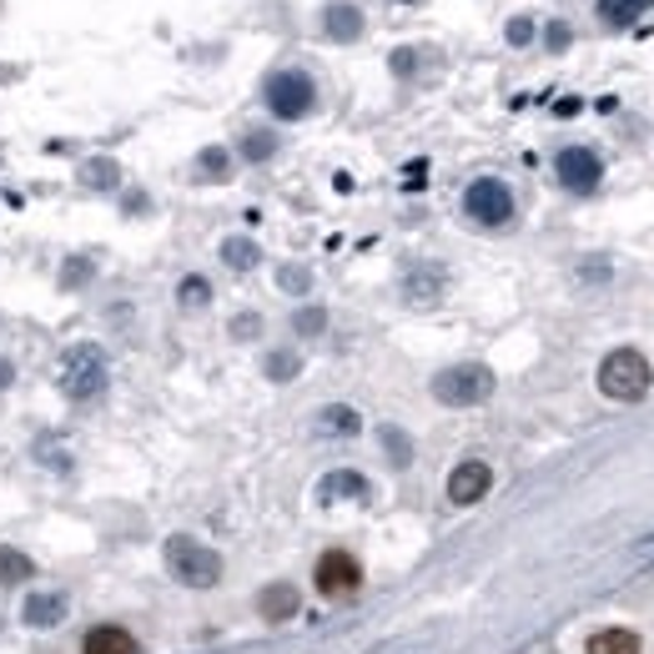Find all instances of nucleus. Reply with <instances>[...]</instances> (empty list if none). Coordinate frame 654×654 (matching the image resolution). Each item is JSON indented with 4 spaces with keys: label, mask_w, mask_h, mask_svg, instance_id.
<instances>
[{
    "label": "nucleus",
    "mask_w": 654,
    "mask_h": 654,
    "mask_svg": "<svg viewBox=\"0 0 654 654\" xmlns=\"http://www.w3.org/2000/svg\"><path fill=\"white\" fill-rule=\"evenodd\" d=\"M584 277H600L604 282V277H609V262H584Z\"/></svg>",
    "instance_id": "nucleus-34"
},
{
    "label": "nucleus",
    "mask_w": 654,
    "mask_h": 654,
    "mask_svg": "<svg viewBox=\"0 0 654 654\" xmlns=\"http://www.w3.org/2000/svg\"><path fill=\"white\" fill-rule=\"evenodd\" d=\"M15 383V367H11V358H0V388H11Z\"/></svg>",
    "instance_id": "nucleus-35"
},
{
    "label": "nucleus",
    "mask_w": 654,
    "mask_h": 654,
    "mask_svg": "<svg viewBox=\"0 0 654 654\" xmlns=\"http://www.w3.org/2000/svg\"><path fill=\"white\" fill-rule=\"evenodd\" d=\"M292 327H298L302 338H317V332L327 327V313L323 307H298V313H292Z\"/></svg>",
    "instance_id": "nucleus-27"
},
{
    "label": "nucleus",
    "mask_w": 654,
    "mask_h": 654,
    "mask_svg": "<svg viewBox=\"0 0 654 654\" xmlns=\"http://www.w3.org/2000/svg\"><path fill=\"white\" fill-rule=\"evenodd\" d=\"M92 277V257H71L65 262V272H61V288H81Z\"/></svg>",
    "instance_id": "nucleus-28"
},
{
    "label": "nucleus",
    "mask_w": 654,
    "mask_h": 654,
    "mask_svg": "<svg viewBox=\"0 0 654 654\" xmlns=\"http://www.w3.org/2000/svg\"><path fill=\"white\" fill-rule=\"evenodd\" d=\"M272 152H277L272 131H247V136H242V157H247V161H267Z\"/></svg>",
    "instance_id": "nucleus-24"
},
{
    "label": "nucleus",
    "mask_w": 654,
    "mask_h": 654,
    "mask_svg": "<svg viewBox=\"0 0 654 654\" xmlns=\"http://www.w3.org/2000/svg\"><path fill=\"white\" fill-rule=\"evenodd\" d=\"M31 574H36V564H31V554L11 549V544H0V589H11V584H26Z\"/></svg>",
    "instance_id": "nucleus-18"
},
{
    "label": "nucleus",
    "mask_w": 654,
    "mask_h": 654,
    "mask_svg": "<svg viewBox=\"0 0 654 654\" xmlns=\"http://www.w3.org/2000/svg\"><path fill=\"white\" fill-rule=\"evenodd\" d=\"M65 609H71V600H65L61 589H36V594H26V604H21V619H26L31 629H51L65 619Z\"/></svg>",
    "instance_id": "nucleus-10"
},
{
    "label": "nucleus",
    "mask_w": 654,
    "mask_h": 654,
    "mask_svg": "<svg viewBox=\"0 0 654 654\" xmlns=\"http://www.w3.org/2000/svg\"><path fill=\"white\" fill-rule=\"evenodd\" d=\"M81 654H142V644H136V634L121 625H96V629H86Z\"/></svg>",
    "instance_id": "nucleus-11"
},
{
    "label": "nucleus",
    "mask_w": 654,
    "mask_h": 654,
    "mask_svg": "<svg viewBox=\"0 0 654 654\" xmlns=\"http://www.w3.org/2000/svg\"><path fill=\"white\" fill-rule=\"evenodd\" d=\"M56 388H61V398H71V403H92V398H101V388H106V353L96 348V342H76V348H65L61 363H56Z\"/></svg>",
    "instance_id": "nucleus-1"
},
{
    "label": "nucleus",
    "mask_w": 654,
    "mask_h": 654,
    "mask_svg": "<svg viewBox=\"0 0 654 654\" xmlns=\"http://www.w3.org/2000/svg\"><path fill=\"white\" fill-rule=\"evenodd\" d=\"M167 569H171V579L186 589H211L222 579V554L207 549V544L192 534H171L167 538Z\"/></svg>",
    "instance_id": "nucleus-3"
},
{
    "label": "nucleus",
    "mask_w": 654,
    "mask_h": 654,
    "mask_svg": "<svg viewBox=\"0 0 654 654\" xmlns=\"http://www.w3.org/2000/svg\"><path fill=\"white\" fill-rule=\"evenodd\" d=\"M373 494V488H367V479L363 473H353V469H338V473H327L323 484H317V504H342V498H353V504H363V498Z\"/></svg>",
    "instance_id": "nucleus-12"
},
{
    "label": "nucleus",
    "mask_w": 654,
    "mask_h": 654,
    "mask_svg": "<svg viewBox=\"0 0 654 654\" xmlns=\"http://www.w3.org/2000/svg\"><path fill=\"white\" fill-rule=\"evenodd\" d=\"M654 373H650V358L640 348H615V353L600 363V392L615 398V403H640L650 392Z\"/></svg>",
    "instance_id": "nucleus-2"
},
{
    "label": "nucleus",
    "mask_w": 654,
    "mask_h": 654,
    "mask_svg": "<svg viewBox=\"0 0 654 654\" xmlns=\"http://www.w3.org/2000/svg\"><path fill=\"white\" fill-rule=\"evenodd\" d=\"M448 288V277L438 272V267H413V272L403 277V298L419 302V307H428V302H438Z\"/></svg>",
    "instance_id": "nucleus-14"
},
{
    "label": "nucleus",
    "mask_w": 654,
    "mask_h": 654,
    "mask_svg": "<svg viewBox=\"0 0 654 654\" xmlns=\"http://www.w3.org/2000/svg\"><path fill=\"white\" fill-rule=\"evenodd\" d=\"M257 609H262L267 625H282V619H292L302 609V594L292 584H267L262 589V600H257Z\"/></svg>",
    "instance_id": "nucleus-13"
},
{
    "label": "nucleus",
    "mask_w": 654,
    "mask_h": 654,
    "mask_svg": "<svg viewBox=\"0 0 654 654\" xmlns=\"http://www.w3.org/2000/svg\"><path fill=\"white\" fill-rule=\"evenodd\" d=\"M81 182L96 186V192H111V186H121V167L111 157H96V161H86V167H81Z\"/></svg>",
    "instance_id": "nucleus-21"
},
{
    "label": "nucleus",
    "mask_w": 654,
    "mask_h": 654,
    "mask_svg": "<svg viewBox=\"0 0 654 654\" xmlns=\"http://www.w3.org/2000/svg\"><path fill=\"white\" fill-rule=\"evenodd\" d=\"M589 654H640V634L634 629H600L589 634Z\"/></svg>",
    "instance_id": "nucleus-17"
},
{
    "label": "nucleus",
    "mask_w": 654,
    "mask_h": 654,
    "mask_svg": "<svg viewBox=\"0 0 654 654\" xmlns=\"http://www.w3.org/2000/svg\"><path fill=\"white\" fill-rule=\"evenodd\" d=\"M196 171H202V177H207V182H222L227 171H232V157H227L222 146H207V152H202V157H196Z\"/></svg>",
    "instance_id": "nucleus-22"
},
{
    "label": "nucleus",
    "mask_w": 654,
    "mask_h": 654,
    "mask_svg": "<svg viewBox=\"0 0 654 654\" xmlns=\"http://www.w3.org/2000/svg\"><path fill=\"white\" fill-rule=\"evenodd\" d=\"M323 31L332 40H358V36H363V11L348 5V0H332V5L323 11Z\"/></svg>",
    "instance_id": "nucleus-15"
},
{
    "label": "nucleus",
    "mask_w": 654,
    "mask_h": 654,
    "mask_svg": "<svg viewBox=\"0 0 654 654\" xmlns=\"http://www.w3.org/2000/svg\"><path fill=\"white\" fill-rule=\"evenodd\" d=\"M650 5L654 0H600V15H604V26H634Z\"/></svg>",
    "instance_id": "nucleus-20"
},
{
    "label": "nucleus",
    "mask_w": 654,
    "mask_h": 654,
    "mask_svg": "<svg viewBox=\"0 0 654 654\" xmlns=\"http://www.w3.org/2000/svg\"><path fill=\"white\" fill-rule=\"evenodd\" d=\"M413 56H419V51H392V71L408 76V71H413Z\"/></svg>",
    "instance_id": "nucleus-32"
},
{
    "label": "nucleus",
    "mask_w": 654,
    "mask_h": 654,
    "mask_svg": "<svg viewBox=\"0 0 654 654\" xmlns=\"http://www.w3.org/2000/svg\"><path fill=\"white\" fill-rule=\"evenodd\" d=\"M554 177H559V186H569V192H594V186L604 182V161L589 152V146H564L559 157H554Z\"/></svg>",
    "instance_id": "nucleus-8"
},
{
    "label": "nucleus",
    "mask_w": 654,
    "mask_h": 654,
    "mask_svg": "<svg viewBox=\"0 0 654 654\" xmlns=\"http://www.w3.org/2000/svg\"><path fill=\"white\" fill-rule=\"evenodd\" d=\"M277 282H282L288 292H307V288H313V272H307V267H282Z\"/></svg>",
    "instance_id": "nucleus-29"
},
{
    "label": "nucleus",
    "mask_w": 654,
    "mask_h": 654,
    "mask_svg": "<svg viewBox=\"0 0 654 654\" xmlns=\"http://www.w3.org/2000/svg\"><path fill=\"white\" fill-rule=\"evenodd\" d=\"M267 106H272L277 121H302L317 106L313 76H302V71H277V76L267 81Z\"/></svg>",
    "instance_id": "nucleus-5"
},
{
    "label": "nucleus",
    "mask_w": 654,
    "mask_h": 654,
    "mask_svg": "<svg viewBox=\"0 0 654 654\" xmlns=\"http://www.w3.org/2000/svg\"><path fill=\"white\" fill-rule=\"evenodd\" d=\"M313 584H317V594H327V600H348V594L363 589V569H358V559L348 549H327L313 569Z\"/></svg>",
    "instance_id": "nucleus-7"
},
{
    "label": "nucleus",
    "mask_w": 654,
    "mask_h": 654,
    "mask_svg": "<svg viewBox=\"0 0 654 654\" xmlns=\"http://www.w3.org/2000/svg\"><path fill=\"white\" fill-rule=\"evenodd\" d=\"M433 398L444 408H479L494 398V373L484 363H458L433 378Z\"/></svg>",
    "instance_id": "nucleus-4"
},
{
    "label": "nucleus",
    "mask_w": 654,
    "mask_h": 654,
    "mask_svg": "<svg viewBox=\"0 0 654 654\" xmlns=\"http://www.w3.org/2000/svg\"><path fill=\"white\" fill-rule=\"evenodd\" d=\"M549 46L564 51V46H569V26H549Z\"/></svg>",
    "instance_id": "nucleus-33"
},
{
    "label": "nucleus",
    "mask_w": 654,
    "mask_h": 654,
    "mask_svg": "<svg viewBox=\"0 0 654 654\" xmlns=\"http://www.w3.org/2000/svg\"><path fill=\"white\" fill-rule=\"evenodd\" d=\"M222 262L232 267V272H252V267L262 262V252H257L252 237H227V242H222Z\"/></svg>",
    "instance_id": "nucleus-19"
},
{
    "label": "nucleus",
    "mask_w": 654,
    "mask_h": 654,
    "mask_svg": "<svg viewBox=\"0 0 654 654\" xmlns=\"http://www.w3.org/2000/svg\"><path fill=\"white\" fill-rule=\"evenodd\" d=\"M177 302H182V307H207V302H211V282H207V277H182Z\"/></svg>",
    "instance_id": "nucleus-23"
},
{
    "label": "nucleus",
    "mask_w": 654,
    "mask_h": 654,
    "mask_svg": "<svg viewBox=\"0 0 654 654\" xmlns=\"http://www.w3.org/2000/svg\"><path fill=\"white\" fill-rule=\"evenodd\" d=\"M383 448L392 453V463H398V469H408V463H413V444H408V433L383 428Z\"/></svg>",
    "instance_id": "nucleus-26"
},
{
    "label": "nucleus",
    "mask_w": 654,
    "mask_h": 654,
    "mask_svg": "<svg viewBox=\"0 0 654 654\" xmlns=\"http://www.w3.org/2000/svg\"><path fill=\"white\" fill-rule=\"evenodd\" d=\"M463 211H469L479 227H509L513 222V192L498 177H479V182L463 192Z\"/></svg>",
    "instance_id": "nucleus-6"
},
{
    "label": "nucleus",
    "mask_w": 654,
    "mask_h": 654,
    "mask_svg": "<svg viewBox=\"0 0 654 654\" xmlns=\"http://www.w3.org/2000/svg\"><path fill=\"white\" fill-rule=\"evenodd\" d=\"M509 40H513V46H529V40H534V21H529V15L509 21Z\"/></svg>",
    "instance_id": "nucleus-30"
},
{
    "label": "nucleus",
    "mask_w": 654,
    "mask_h": 654,
    "mask_svg": "<svg viewBox=\"0 0 654 654\" xmlns=\"http://www.w3.org/2000/svg\"><path fill=\"white\" fill-rule=\"evenodd\" d=\"M358 428H363V419H358V408H348V403H327L323 413H317V433H323V438H353Z\"/></svg>",
    "instance_id": "nucleus-16"
},
{
    "label": "nucleus",
    "mask_w": 654,
    "mask_h": 654,
    "mask_svg": "<svg viewBox=\"0 0 654 654\" xmlns=\"http://www.w3.org/2000/svg\"><path fill=\"white\" fill-rule=\"evenodd\" d=\"M267 378H277V383H288V378H298V367H302V358L298 353H267Z\"/></svg>",
    "instance_id": "nucleus-25"
},
{
    "label": "nucleus",
    "mask_w": 654,
    "mask_h": 654,
    "mask_svg": "<svg viewBox=\"0 0 654 654\" xmlns=\"http://www.w3.org/2000/svg\"><path fill=\"white\" fill-rule=\"evenodd\" d=\"M488 488H494V469H488L484 458H463V463L448 473V504H458V509L479 504Z\"/></svg>",
    "instance_id": "nucleus-9"
},
{
    "label": "nucleus",
    "mask_w": 654,
    "mask_h": 654,
    "mask_svg": "<svg viewBox=\"0 0 654 654\" xmlns=\"http://www.w3.org/2000/svg\"><path fill=\"white\" fill-rule=\"evenodd\" d=\"M257 332H262V317H252V313H242L232 323V338H257Z\"/></svg>",
    "instance_id": "nucleus-31"
}]
</instances>
